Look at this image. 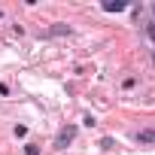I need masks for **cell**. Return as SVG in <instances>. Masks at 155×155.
<instances>
[{
	"label": "cell",
	"mask_w": 155,
	"mask_h": 155,
	"mask_svg": "<svg viewBox=\"0 0 155 155\" xmlns=\"http://www.w3.org/2000/svg\"><path fill=\"white\" fill-rule=\"evenodd\" d=\"M152 64H155V49H152Z\"/></svg>",
	"instance_id": "cell-8"
},
{
	"label": "cell",
	"mask_w": 155,
	"mask_h": 155,
	"mask_svg": "<svg viewBox=\"0 0 155 155\" xmlns=\"http://www.w3.org/2000/svg\"><path fill=\"white\" fill-rule=\"evenodd\" d=\"M146 34H149V37H152V40H155V21H152V25H149V28H146Z\"/></svg>",
	"instance_id": "cell-7"
},
{
	"label": "cell",
	"mask_w": 155,
	"mask_h": 155,
	"mask_svg": "<svg viewBox=\"0 0 155 155\" xmlns=\"http://www.w3.org/2000/svg\"><path fill=\"white\" fill-rule=\"evenodd\" d=\"M64 34L70 37V28H67V25H52V28H49V37H64Z\"/></svg>",
	"instance_id": "cell-4"
},
{
	"label": "cell",
	"mask_w": 155,
	"mask_h": 155,
	"mask_svg": "<svg viewBox=\"0 0 155 155\" xmlns=\"http://www.w3.org/2000/svg\"><path fill=\"white\" fill-rule=\"evenodd\" d=\"M0 18H3V12H0Z\"/></svg>",
	"instance_id": "cell-9"
},
{
	"label": "cell",
	"mask_w": 155,
	"mask_h": 155,
	"mask_svg": "<svg viewBox=\"0 0 155 155\" xmlns=\"http://www.w3.org/2000/svg\"><path fill=\"white\" fill-rule=\"evenodd\" d=\"M73 137H76V125L61 128V131H58V137H55V149H67V146L73 143Z\"/></svg>",
	"instance_id": "cell-1"
},
{
	"label": "cell",
	"mask_w": 155,
	"mask_h": 155,
	"mask_svg": "<svg viewBox=\"0 0 155 155\" xmlns=\"http://www.w3.org/2000/svg\"><path fill=\"white\" fill-rule=\"evenodd\" d=\"M104 9L107 12H122V9H128V3H125V0H107Z\"/></svg>",
	"instance_id": "cell-3"
},
{
	"label": "cell",
	"mask_w": 155,
	"mask_h": 155,
	"mask_svg": "<svg viewBox=\"0 0 155 155\" xmlns=\"http://www.w3.org/2000/svg\"><path fill=\"white\" fill-rule=\"evenodd\" d=\"M25 155H40V146H37V143H28V146H25Z\"/></svg>",
	"instance_id": "cell-5"
},
{
	"label": "cell",
	"mask_w": 155,
	"mask_h": 155,
	"mask_svg": "<svg viewBox=\"0 0 155 155\" xmlns=\"http://www.w3.org/2000/svg\"><path fill=\"white\" fill-rule=\"evenodd\" d=\"M113 146H116L113 137H104V140H101V149H113Z\"/></svg>",
	"instance_id": "cell-6"
},
{
	"label": "cell",
	"mask_w": 155,
	"mask_h": 155,
	"mask_svg": "<svg viewBox=\"0 0 155 155\" xmlns=\"http://www.w3.org/2000/svg\"><path fill=\"white\" fill-rule=\"evenodd\" d=\"M134 137H137V143H155V128H146V131H137Z\"/></svg>",
	"instance_id": "cell-2"
}]
</instances>
